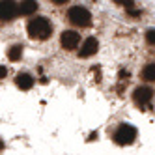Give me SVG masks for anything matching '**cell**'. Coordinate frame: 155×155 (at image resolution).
<instances>
[{
    "label": "cell",
    "mask_w": 155,
    "mask_h": 155,
    "mask_svg": "<svg viewBox=\"0 0 155 155\" xmlns=\"http://www.w3.org/2000/svg\"><path fill=\"white\" fill-rule=\"evenodd\" d=\"M26 30H28V36L34 38V39H49L51 34H52V26L45 17L32 19L26 26Z\"/></svg>",
    "instance_id": "1"
},
{
    "label": "cell",
    "mask_w": 155,
    "mask_h": 155,
    "mask_svg": "<svg viewBox=\"0 0 155 155\" xmlns=\"http://www.w3.org/2000/svg\"><path fill=\"white\" fill-rule=\"evenodd\" d=\"M68 17H69V21H71L75 26H81V28H86V26L92 25V15H90V12H88L86 8H81V6H73L69 9Z\"/></svg>",
    "instance_id": "2"
},
{
    "label": "cell",
    "mask_w": 155,
    "mask_h": 155,
    "mask_svg": "<svg viewBox=\"0 0 155 155\" xmlns=\"http://www.w3.org/2000/svg\"><path fill=\"white\" fill-rule=\"evenodd\" d=\"M135 138H137V129L129 124H121L114 133V142L120 146H129L135 142Z\"/></svg>",
    "instance_id": "3"
},
{
    "label": "cell",
    "mask_w": 155,
    "mask_h": 155,
    "mask_svg": "<svg viewBox=\"0 0 155 155\" xmlns=\"http://www.w3.org/2000/svg\"><path fill=\"white\" fill-rule=\"evenodd\" d=\"M151 99H153V90L148 86H138L133 92V101L138 107H148L151 103Z\"/></svg>",
    "instance_id": "4"
},
{
    "label": "cell",
    "mask_w": 155,
    "mask_h": 155,
    "mask_svg": "<svg viewBox=\"0 0 155 155\" xmlns=\"http://www.w3.org/2000/svg\"><path fill=\"white\" fill-rule=\"evenodd\" d=\"M79 41H81V36L77 34L75 30H64L62 36H60V43H62V47H64L65 51H73V49H77Z\"/></svg>",
    "instance_id": "5"
},
{
    "label": "cell",
    "mask_w": 155,
    "mask_h": 155,
    "mask_svg": "<svg viewBox=\"0 0 155 155\" xmlns=\"http://www.w3.org/2000/svg\"><path fill=\"white\" fill-rule=\"evenodd\" d=\"M19 15V6L15 2H0V21H12Z\"/></svg>",
    "instance_id": "6"
},
{
    "label": "cell",
    "mask_w": 155,
    "mask_h": 155,
    "mask_svg": "<svg viewBox=\"0 0 155 155\" xmlns=\"http://www.w3.org/2000/svg\"><path fill=\"white\" fill-rule=\"evenodd\" d=\"M97 49H99V41L95 38H88L82 43V47L79 51V56L81 58H90V56H94V54L97 52Z\"/></svg>",
    "instance_id": "7"
},
{
    "label": "cell",
    "mask_w": 155,
    "mask_h": 155,
    "mask_svg": "<svg viewBox=\"0 0 155 155\" xmlns=\"http://www.w3.org/2000/svg\"><path fill=\"white\" fill-rule=\"evenodd\" d=\"M15 84L21 88V90H30V88L34 86V79H32L28 73H19L15 77Z\"/></svg>",
    "instance_id": "8"
},
{
    "label": "cell",
    "mask_w": 155,
    "mask_h": 155,
    "mask_svg": "<svg viewBox=\"0 0 155 155\" xmlns=\"http://www.w3.org/2000/svg\"><path fill=\"white\" fill-rule=\"evenodd\" d=\"M38 12V2L34 0H28V2H21L19 4V13L21 15H32Z\"/></svg>",
    "instance_id": "9"
},
{
    "label": "cell",
    "mask_w": 155,
    "mask_h": 155,
    "mask_svg": "<svg viewBox=\"0 0 155 155\" xmlns=\"http://www.w3.org/2000/svg\"><path fill=\"white\" fill-rule=\"evenodd\" d=\"M21 56H23V45H13L12 49L8 51V58L12 60V62L21 60Z\"/></svg>",
    "instance_id": "10"
},
{
    "label": "cell",
    "mask_w": 155,
    "mask_h": 155,
    "mask_svg": "<svg viewBox=\"0 0 155 155\" xmlns=\"http://www.w3.org/2000/svg\"><path fill=\"white\" fill-rule=\"evenodd\" d=\"M142 79L148 81V82L155 81V64H148L146 68L142 69Z\"/></svg>",
    "instance_id": "11"
},
{
    "label": "cell",
    "mask_w": 155,
    "mask_h": 155,
    "mask_svg": "<svg viewBox=\"0 0 155 155\" xmlns=\"http://www.w3.org/2000/svg\"><path fill=\"white\" fill-rule=\"evenodd\" d=\"M146 41L150 45H155V30H148L146 32Z\"/></svg>",
    "instance_id": "12"
},
{
    "label": "cell",
    "mask_w": 155,
    "mask_h": 155,
    "mask_svg": "<svg viewBox=\"0 0 155 155\" xmlns=\"http://www.w3.org/2000/svg\"><path fill=\"white\" fill-rule=\"evenodd\" d=\"M6 75H8L6 65H0V79H6Z\"/></svg>",
    "instance_id": "13"
},
{
    "label": "cell",
    "mask_w": 155,
    "mask_h": 155,
    "mask_svg": "<svg viewBox=\"0 0 155 155\" xmlns=\"http://www.w3.org/2000/svg\"><path fill=\"white\" fill-rule=\"evenodd\" d=\"M97 138V133H92V135H90V138H88V140H95Z\"/></svg>",
    "instance_id": "14"
},
{
    "label": "cell",
    "mask_w": 155,
    "mask_h": 155,
    "mask_svg": "<svg viewBox=\"0 0 155 155\" xmlns=\"http://www.w3.org/2000/svg\"><path fill=\"white\" fill-rule=\"evenodd\" d=\"M2 146H4V144H2V140H0V150H2Z\"/></svg>",
    "instance_id": "15"
}]
</instances>
